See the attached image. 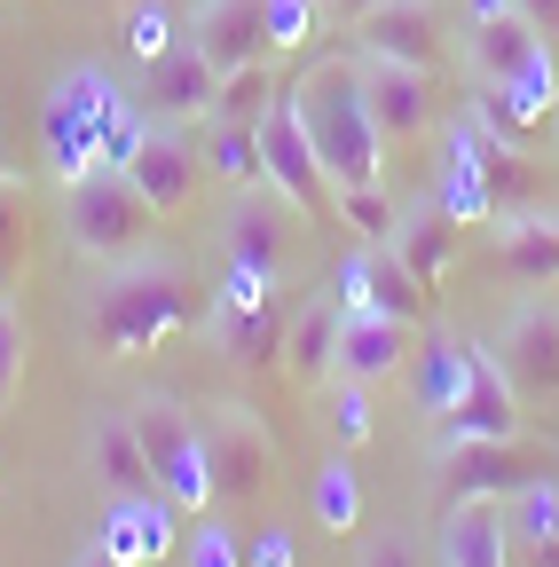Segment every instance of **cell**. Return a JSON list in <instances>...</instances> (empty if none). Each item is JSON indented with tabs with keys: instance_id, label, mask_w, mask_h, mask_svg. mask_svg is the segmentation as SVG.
<instances>
[{
	"instance_id": "obj_1",
	"label": "cell",
	"mask_w": 559,
	"mask_h": 567,
	"mask_svg": "<svg viewBox=\"0 0 559 567\" xmlns=\"http://www.w3.org/2000/svg\"><path fill=\"white\" fill-rule=\"evenodd\" d=\"M205 323L197 316V284L182 260H158V252H134L118 260L103 284H95V308H87V347L103 363H134V354L166 347L174 331Z\"/></svg>"
},
{
	"instance_id": "obj_2",
	"label": "cell",
	"mask_w": 559,
	"mask_h": 567,
	"mask_svg": "<svg viewBox=\"0 0 559 567\" xmlns=\"http://www.w3.org/2000/svg\"><path fill=\"white\" fill-rule=\"evenodd\" d=\"M292 103H300V126H308V142H315V158H323L331 189H363V182H379L386 134H379L371 95H363V63H346V55L315 63L308 80L292 87Z\"/></svg>"
},
{
	"instance_id": "obj_3",
	"label": "cell",
	"mask_w": 559,
	"mask_h": 567,
	"mask_svg": "<svg viewBox=\"0 0 559 567\" xmlns=\"http://www.w3.org/2000/svg\"><path fill=\"white\" fill-rule=\"evenodd\" d=\"M134 95L111 80L103 63H72L63 80L48 87V111H40V134H48V166L63 174V182H80V174H95L103 166V126L126 111Z\"/></svg>"
},
{
	"instance_id": "obj_4",
	"label": "cell",
	"mask_w": 559,
	"mask_h": 567,
	"mask_svg": "<svg viewBox=\"0 0 559 567\" xmlns=\"http://www.w3.org/2000/svg\"><path fill=\"white\" fill-rule=\"evenodd\" d=\"M151 197L134 189L118 166H95V174H80V182H63V229H72V252L80 260H103V268H118V260H134L151 245Z\"/></svg>"
},
{
	"instance_id": "obj_5",
	"label": "cell",
	"mask_w": 559,
	"mask_h": 567,
	"mask_svg": "<svg viewBox=\"0 0 559 567\" xmlns=\"http://www.w3.org/2000/svg\"><path fill=\"white\" fill-rule=\"evenodd\" d=\"M252 134H260V174H268V189L284 197V205H300V221L331 229V221H339V189H331V174H323V158H315V142H308V126H300L292 87L252 118Z\"/></svg>"
},
{
	"instance_id": "obj_6",
	"label": "cell",
	"mask_w": 559,
	"mask_h": 567,
	"mask_svg": "<svg viewBox=\"0 0 559 567\" xmlns=\"http://www.w3.org/2000/svg\"><path fill=\"white\" fill-rule=\"evenodd\" d=\"M126 417H134V442H143L151 488L174 496L182 513H221V505H214V473H205L197 417H189L182 402H143V410H126Z\"/></svg>"
},
{
	"instance_id": "obj_7",
	"label": "cell",
	"mask_w": 559,
	"mask_h": 567,
	"mask_svg": "<svg viewBox=\"0 0 559 567\" xmlns=\"http://www.w3.org/2000/svg\"><path fill=\"white\" fill-rule=\"evenodd\" d=\"M197 442H205V473H214V505H252L260 481H268V457H276L260 410L214 402V410L197 417Z\"/></svg>"
},
{
	"instance_id": "obj_8",
	"label": "cell",
	"mask_w": 559,
	"mask_h": 567,
	"mask_svg": "<svg viewBox=\"0 0 559 567\" xmlns=\"http://www.w3.org/2000/svg\"><path fill=\"white\" fill-rule=\"evenodd\" d=\"M520 386L505 379L497 347H465V386L442 410V442H520Z\"/></svg>"
},
{
	"instance_id": "obj_9",
	"label": "cell",
	"mask_w": 559,
	"mask_h": 567,
	"mask_svg": "<svg viewBox=\"0 0 559 567\" xmlns=\"http://www.w3.org/2000/svg\"><path fill=\"white\" fill-rule=\"evenodd\" d=\"M331 292H339L346 316H394V323H410V331H426V323H434V292L394 260V245H363L355 260L339 268Z\"/></svg>"
},
{
	"instance_id": "obj_10",
	"label": "cell",
	"mask_w": 559,
	"mask_h": 567,
	"mask_svg": "<svg viewBox=\"0 0 559 567\" xmlns=\"http://www.w3.org/2000/svg\"><path fill=\"white\" fill-rule=\"evenodd\" d=\"M544 465L520 450V442H449V465H442V513L449 505H513L520 488H536Z\"/></svg>"
},
{
	"instance_id": "obj_11",
	"label": "cell",
	"mask_w": 559,
	"mask_h": 567,
	"mask_svg": "<svg viewBox=\"0 0 559 567\" xmlns=\"http://www.w3.org/2000/svg\"><path fill=\"white\" fill-rule=\"evenodd\" d=\"M182 505L174 496H158V488H126V496H111L103 505V528H95V544H103V559H118V567H158V559H174L182 551Z\"/></svg>"
},
{
	"instance_id": "obj_12",
	"label": "cell",
	"mask_w": 559,
	"mask_h": 567,
	"mask_svg": "<svg viewBox=\"0 0 559 567\" xmlns=\"http://www.w3.org/2000/svg\"><path fill=\"white\" fill-rule=\"evenodd\" d=\"M497 363H505V379L520 386V402H551V394H559V308H551L544 292L505 316Z\"/></svg>"
},
{
	"instance_id": "obj_13",
	"label": "cell",
	"mask_w": 559,
	"mask_h": 567,
	"mask_svg": "<svg viewBox=\"0 0 559 567\" xmlns=\"http://www.w3.org/2000/svg\"><path fill=\"white\" fill-rule=\"evenodd\" d=\"M197 174H205V151L189 142V126H166V118H151V134H143V151H134L126 182L151 197V213H158V221H166V213H189V197H197Z\"/></svg>"
},
{
	"instance_id": "obj_14",
	"label": "cell",
	"mask_w": 559,
	"mask_h": 567,
	"mask_svg": "<svg viewBox=\"0 0 559 567\" xmlns=\"http://www.w3.org/2000/svg\"><path fill=\"white\" fill-rule=\"evenodd\" d=\"M189 48L229 80V71L276 55L268 48V9L260 0H189Z\"/></svg>"
},
{
	"instance_id": "obj_15",
	"label": "cell",
	"mask_w": 559,
	"mask_h": 567,
	"mask_svg": "<svg viewBox=\"0 0 559 567\" xmlns=\"http://www.w3.org/2000/svg\"><path fill=\"white\" fill-rule=\"evenodd\" d=\"M355 48L371 63H410V71H442V9L434 0H386L355 24Z\"/></svg>"
},
{
	"instance_id": "obj_16",
	"label": "cell",
	"mask_w": 559,
	"mask_h": 567,
	"mask_svg": "<svg viewBox=\"0 0 559 567\" xmlns=\"http://www.w3.org/2000/svg\"><path fill=\"white\" fill-rule=\"evenodd\" d=\"M363 95L386 142H417L442 126V95H434V71H410V63H371L363 55Z\"/></svg>"
},
{
	"instance_id": "obj_17",
	"label": "cell",
	"mask_w": 559,
	"mask_h": 567,
	"mask_svg": "<svg viewBox=\"0 0 559 567\" xmlns=\"http://www.w3.org/2000/svg\"><path fill=\"white\" fill-rule=\"evenodd\" d=\"M143 111H151V118H166V126H214V111H221V71L182 40V48L151 71Z\"/></svg>"
},
{
	"instance_id": "obj_18",
	"label": "cell",
	"mask_w": 559,
	"mask_h": 567,
	"mask_svg": "<svg viewBox=\"0 0 559 567\" xmlns=\"http://www.w3.org/2000/svg\"><path fill=\"white\" fill-rule=\"evenodd\" d=\"M284 331H292V316L276 308V292L252 300V308H214L205 316V339H214L237 371H276L284 363Z\"/></svg>"
},
{
	"instance_id": "obj_19",
	"label": "cell",
	"mask_w": 559,
	"mask_h": 567,
	"mask_svg": "<svg viewBox=\"0 0 559 567\" xmlns=\"http://www.w3.org/2000/svg\"><path fill=\"white\" fill-rule=\"evenodd\" d=\"M292 213L300 205H284L276 189H245V205L229 213V260H245L260 276H284V260H292Z\"/></svg>"
},
{
	"instance_id": "obj_20",
	"label": "cell",
	"mask_w": 559,
	"mask_h": 567,
	"mask_svg": "<svg viewBox=\"0 0 559 567\" xmlns=\"http://www.w3.org/2000/svg\"><path fill=\"white\" fill-rule=\"evenodd\" d=\"M410 323H394V316H346L339 323V354H331V379H355V386H379V379H394L402 363H410Z\"/></svg>"
},
{
	"instance_id": "obj_21",
	"label": "cell",
	"mask_w": 559,
	"mask_h": 567,
	"mask_svg": "<svg viewBox=\"0 0 559 567\" xmlns=\"http://www.w3.org/2000/svg\"><path fill=\"white\" fill-rule=\"evenodd\" d=\"M544 48H551V40H544L520 9L488 17V24H465V71H473V80H497V87H513Z\"/></svg>"
},
{
	"instance_id": "obj_22",
	"label": "cell",
	"mask_w": 559,
	"mask_h": 567,
	"mask_svg": "<svg viewBox=\"0 0 559 567\" xmlns=\"http://www.w3.org/2000/svg\"><path fill=\"white\" fill-rule=\"evenodd\" d=\"M497 260H505V276L528 284V292L559 284V213H505L497 221Z\"/></svg>"
},
{
	"instance_id": "obj_23",
	"label": "cell",
	"mask_w": 559,
	"mask_h": 567,
	"mask_svg": "<svg viewBox=\"0 0 559 567\" xmlns=\"http://www.w3.org/2000/svg\"><path fill=\"white\" fill-rule=\"evenodd\" d=\"M505 551L513 567H559V488L536 481L505 505Z\"/></svg>"
},
{
	"instance_id": "obj_24",
	"label": "cell",
	"mask_w": 559,
	"mask_h": 567,
	"mask_svg": "<svg viewBox=\"0 0 559 567\" xmlns=\"http://www.w3.org/2000/svg\"><path fill=\"white\" fill-rule=\"evenodd\" d=\"M394 260L426 284V292H442V276H449V260H457V221L442 205H417V213H402V229H394Z\"/></svg>"
},
{
	"instance_id": "obj_25",
	"label": "cell",
	"mask_w": 559,
	"mask_h": 567,
	"mask_svg": "<svg viewBox=\"0 0 559 567\" xmlns=\"http://www.w3.org/2000/svg\"><path fill=\"white\" fill-rule=\"evenodd\" d=\"M442 567H513L505 505H449L442 513Z\"/></svg>"
},
{
	"instance_id": "obj_26",
	"label": "cell",
	"mask_w": 559,
	"mask_h": 567,
	"mask_svg": "<svg viewBox=\"0 0 559 567\" xmlns=\"http://www.w3.org/2000/svg\"><path fill=\"white\" fill-rule=\"evenodd\" d=\"M339 323H346L339 292H315V300H300V316H292V331H284V371H292V379H331Z\"/></svg>"
},
{
	"instance_id": "obj_27",
	"label": "cell",
	"mask_w": 559,
	"mask_h": 567,
	"mask_svg": "<svg viewBox=\"0 0 559 567\" xmlns=\"http://www.w3.org/2000/svg\"><path fill=\"white\" fill-rule=\"evenodd\" d=\"M87 457H95V481H103L111 496H126V488H151L143 442H134V417H95V425H87Z\"/></svg>"
},
{
	"instance_id": "obj_28",
	"label": "cell",
	"mask_w": 559,
	"mask_h": 567,
	"mask_svg": "<svg viewBox=\"0 0 559 567\" xmlns=\"http://www.w3.org/2000/svg\"><path fill=\"white\" fill-rule=\"evenodd\" d=\"M197 151H205V174H214V182H229V189H268V174H260V134H252V126L214 118Z\"/></svg>"
},
{
	"instance_id": "obj_29",
	"label": "cell",
	"mask_w": 559,
	"mask_h": 567,
	"mask_svg": "<svg viewBox=\"0 0 559 567\" xmlns=\"http://www.w3.org/2000/svg\"><path fill=\"white\" fill-rule=\"evenodd\" d=\"M442 151H449V142H442ZM434 205L449 213L457 229H497V197H488V182H480V166H473L465 151L442 158V189H434Z\"/></svg>"
},
{
	"instance_id": "obj_30",
	"label": "cell",
	"mask_w": 559,
	"mask_h": 567,
	"mask_svg": "<svg viewBox=\"0 0 559 567\" xmlns=\"http://www.w3.org/2000/svg\"><path fill=\"white\" fill-rule=\"evenodd\" d=\"M182 40H189V24L166 9V0H134V9H126V55L143 63V71H158Z\"/></svg>"
},
{
	"instance_id": "obj_31",
	"label": "cell",
	"mask_w": 559,
	"mask_h": 567,
	"mask_svg": "<svg viewBox=\"0 0 559 567\" xmlns=\"http://www.w3.org/2000/svg\"><path fill=\"white\" fill-rule=\"evenodd\" d=\"M315 520L331 528V536H346L363 520V481H355V465L346 457H331L323 473H315Z\"/></svg>"
},
{
	"instance_id": "obj_32",
	"label": "cell",
	"mask_w": 559,
	"mask_h": 567,
	"mask_svg": "<svg viewBox=\"0 0 559 567\" xmlns=\"http://www.w3.org/2000/svg\"><path fill=\"white\" fill-rule=\"evenodd\" d=\"M339 229H355L363 245H394L402 213H394V197L379 182H363V189H339Z\"/></svg>"
},
{
	"instance_id": "obj_33",
	"label": "cell",
	"mask_w": 559,
	"mask_h": 567,
	"mask_svg": "<svg viewBox=\"0 0 559 567\" xmlns=\"http://www.w3.org/2000/svg\"><path fill=\"white\" fill-rule=\"evenodd\" d=\"M457 386H465V339L434 331V339H426V371H417V394H426V410L442 417V410L457 402Z\"/></svg>"
},
{
	"instance_id": "obj_34",
	"label": "cell",
	"mask_w": 559,
	"mask_h": 567,
	"mask_svg": "<svg viewBox=\"0 0 559 567\" xmlns=\"http://www.w3.org/2000/svg\"><path fill=\"white\" fill-rule=\"evenodd\" d=\"M276 95H284V87H276V71H268V55L260 63H245V71H229V80H221V111L214 118H237V126H252Z\"/></svg>"
},
{
	"instance_id": "obj_35",
	"label": "cell",
	"mask_w": 559,
	"mask_h": 567,
	"mask_svg": "<svg viewBox=\"0 0 559 567\" xmlns=\"http://www.w3.org/2000/svg\"><path fill=\"white\" fill-rule=\"evenodd\" d=\"M331 442H339V450H363V442H371V386L331 379Z\"/></svg>"
},
{
	"instance_id": "obj_36",
	"label": "cell",
	"mask_w": 559,
	"mask_h": 567,
	"mask_svg": "<svg viewBox=\"0 0 559 567\" xmlns=\"http://www.w3.org/2000/svg\"><path fill=\"white\" fill-rule=\"evenodd\" d=\"M182 567H245V544L221 528V513H197V528L182 536Z\"/></svg>"
},
{
	"instance_id": "obj_37",
	"label": "cell",
	"mask_w": 559,
	"mask_h": 567,
	"mask_svg": "<svg viewBox=\"0 0 559 567\" xmlns=\"http://www.w3.org/2000/svg\"><path fill=\"white\" fill-rule=\"evenodd\" d=\"M260 9H268V48H276V55L300 48V40L315 32V17H323L315 0H260Z\"/></svg>"
},
{
	"instance_id": "obj_38",
	"label": "cell",
	"mask_w": 559,
	"mask_h": 567,
	"mask_svg": "<svg viewBox=\"0 0 559 567\" xmlns=\"http://www.w3.org/2000/svg\"><path fill=\"white\" fill-rule=\"evenodd\" d=\"M143 134H151V111H143V103H126V111L103 126V166H118V174H126V166H134V151H143Z\"/></svg>"
},
{
	"instance_id": "obj_39",
	"label": "cell",
	"mask_w": 559,
	"mask_h": 567,
	"mask_svg": "<svg viewBox=\"0 0 559 567\" xmlns=\"http://www.w3.org/2000/svg\"><path fill=\"white\" fill-rule=\"evenodd\" d=\"M17 379H24V316L0 308V402L17 394Z\"/></svg>"
},
{
	"instance_id": "obj_40",
	"label": "cell",
	"mask_w": 559,
	"mask_h": 567,
	"mask_svg": "<svg viewBox=\"0 0 559 567\" xmlns=\"http://www.w3.org/2000/svg\"><path fill=\"white\" fill-rule=\"evenodd\" d=\"M24 268V205L17 189H0V276H17Z\"/></svg>"
},
{
	"instance_id": "obj_41",
	"label": "cell",
	"mask_w": 559,
	"mask_h": 567,
	"mask_svg": "<svg viewBox=\"0 0 559 567\" xmlns=\"http://www.w3.org/2000/svg\"><path fill=\"white\" fill-rule=\"evenodd\" d=\"M245 567H300V544H292L284 528H260V536L245 544Z\"/></svg>"
},
{
	"instance_id": "obj_42",
	"label": "cell",
	"mask_w": 559,
	"mask_h": 567,
	"mask_svg": "<svg viewBox=\"0 0 559 567\" xmlns=\"http://www.w3.org/2000/svg\"><path fill=\"white\" fill-rule=\"evenodd\" d=\"M363 567H417V544H402V536H379V544L363 551Z\"/></svg>"
},
{
	"instance_id": "obj_43",
	"label": "cell",
	"mask_w": 559,
	"mask_h": 567,
	"mask_svg": "<svg viewBox=\"0 0 559 567\" xmlns=\"http://www.w3.org/2000/svg\"><path fill=\"white\" fill-rule=\"evenodd\" d=\"M513 9H520V17H528L544 40H559V0H513Z\"/></svg>"
},
{
	"instance_id": "obj_44",
	"label": "cell",
	"mask_w": 559,
	"mask_h": 567,
	"mask_svg": "<svg viewBox=\"0 0 559 567\" xmlns=\"http://www.w3.org/2000/svg\"><path fill=\"white\" fill-rule=\"evenodd\" d=\"M371 9H386V0H331V9H323V17H339V24H363Z\"/></svg>"
},
{
	"instance_id": "obj_45",
	"label": "cell",
	"mask_w": 559,
	"mask_h": 567,
	"mask_svg": "<svg viewBox=\"0 0 559 567\" xmlns=\"http://www.w3.org/2000/svg\"><path fill=\"white\" fill-rule=\"evenodd\" d=\"M513 0H465V24H488V17H505Z\"/></svg>"
},
{
	"instance_id": "obj_46",
	"label": "cell",
	"mask_w": 559,
	"mask_h": 567,
	"mask_svg": "<svg viewBox=\"0 0 559 567\" xmlns=\"http://www.w3.org/2000/svg\"><path fill=\"white\" fill-rule=\"evenodd\" d=\"M80 567H111V559H103V544H87V551H80Z\"/></svg>"
},
{
	"instance_id": "obj_47",
	"label": "cell",
	"mask_w": 559,
	"mask_h": 567,
	"mask_svg": "<svg viewBox=\"0 0 559 567\" xmlns=\"http://www.w3.org/2000/svg\"><path fill=\"white\" fill-rule=\"evenodd\" d=\"M0 308H9V276H0Z\"/></svg>"
},
{
	"instance_id": "obj_48",
	"label": "cell",
	"mask_w": 559,
	"mask_h": 567,
	"mask_svg": "<svg viewBox=\"0 0 559 567\" xmlns=\"http://www.w3.org/2000/svg\"><path fill=\"white\" fill-rule=\"evenodd\" d=\"M0 189H9V166H0Z\"/></svg>"
},
{
	"instance_id": "obj_49",
	"label": "cell",
	"mask_w": 559,
	"mask_h": 567,
	"mask_svg": "<svg viewBox=\"0 0 559 567\" xmlns=\"http://www.w3.org/2000/svg\"><path fill=\"white\" fill-rule=\"evenodd\" d=\"M315 9H331V0H315Z\"/></svg>"
}]
</instances>
